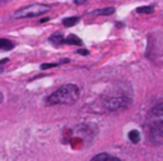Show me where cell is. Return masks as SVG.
<instances>
[{
	"label": "cell",
	"instance_id": "obj_10",
	"mask_svg": "<svg viewBox=\"0 0 163 161\" xmlns=\"http://www.w3.org/2000/svg\"><path fill=\"white\" fill-rule=\"evenodd\" d=\"M96 13H97V14H100V15H111V14H114V13H115V8L110 7V8L100 9V10H97Z\"/></svg>",
	"mask_w": 163,
	"mask_h": 161
},
{
	"label": "cell",
	"instance_id": "obj_18",
	"mask_svg": "<svg viewBox=\"0 0 163 161\" xmlns=\"http://www.w3.org/2000/svg\"><path fill=\"white\" fill-rule=\"evenodd\" d=\"M2 72H3V69H2V67H0V74H2Z\"/></svg>",
	"mask_w": 163,
	"mask_h": 161
},
{
	"label": "cell",
	"instance_id": "obj_11",
	"mask_svg": "<svg viewBox=\"0 0 163 161\" xmlns=\"http://www.w3.org/2000/svg\"><path fill=\"white\" fill-rule=\"evenodd\" d=\"M154 10V8L153 7H140V8H138L137 9V11L138 13H147V14H149V13H152Z\"/></svg>",
	"mask_w": 163,
	"mask_h": 161
},
{
	"label": "cell",
	"instance_id": "obj_17",
	"mask_svg": "<svg viewBox=\"0 0 163 161\" xmlns=\"http://www.w3.org/2000/svg\"><path fill=\"white\" fill-rule=\"evenodd\" d=\"M49 20V18H44V19H41V23H45V22H47Z\"/></svg>",
	"mask_w": 163,
	"mask_h": 161
},
{
	"label": "cell",
	"instance_id": "obj_15",
	"mask_svg": "<svg viewBox=\"0 0 163 161\" xmlns=\"http://www.w3.org/2000/svg\"><path fill=\"white\" fill-rule=\"evenodd\" d=\"M8 62V59H3V60H0V65H3V63H7Z\"/></svg>",
	"mask_w": 163,
	"mask_h": 161
},
{
	"label": "cell",
	"instance_id": "obj_2",
	"mask_svg": "<svg viewBox=\"0 0 163 161\" xmlns=\"http://www.w3.org/2000/svg\"><path fill=\"white\" fill-rule=\"evenodd\" d=\"M51 9L50 5H45V4H32V5H27L19 10H17L13 18H33V17H38L41 14H45Z\"/></svg>",
	"mask_w": 163,
	"mask_h": 161
},
{
	"label": "cell",
	"instance_id": "obj_3",
	"mask_svg": "<svg viewBox=\"0 0 163 161\" xmlns=\"http://www.w3.org/2000/svg\"><path fill=\"white\" fill-rule=\"evenodd\" d=\"M129 103H130L129 99L119 97V98H112L108 102H106V107H107L108 111H117V109L126 108V107L129 105Z\"/></svg>",
	"mask_w": 163,
	"mask_h": 161
},
{
	"label": "cell",
	"instance_id": "obj_9",
	"mask_svg": "<svg viewBox=\"0 0 163 161\" xmlns=\"http://www.w3.org/2000/svg\"><path fill=\"white\" fill-rule=\"evenodd\" d=\"M13 47H14V45L12 43V41H8V39H4L2 38L0 39V50H12Z\"/></svg>",
	"mask_w": 163,
	"mask_h": 161
},
{
	"label": "cell",
	"instance_id": "obj_13",
	"mask_svg": "<svg viewBox=\"0 0 163 161\" xmlns=\"http://www.w3.org/2000/svg\"><path fill=\"white\" fill-rule=\"evenodd\" d=\"M78 53H79V55H84V56L89 55V52H88V50H79V51H78Z\"/></svg>",
	"mask_w": 163,
	"mask_h": 161
},
{
	"label": "cell",
	"instance_id": "obj_1",
	"mask_svg": "<svg viewBox=\"0 0 163 161\" xmlns=\"http://www.w3.org/2000/svg\"><path fill=\"white\" fill-rule=\"evenodd\" d=\"M79 95H80V90H79L78 85L65 84L47 98V104H50V105H60V104L70 105V104H74L79 99Z\"/></svg>",
	"mask_w": 163,
	"mask_h": 161
},
{
	"label": "cell",
	"instance_id": "obj_12",
	"mask_svg": "<svg viewBox=\"0 0 163 161\" xmlns=\"http://www.w3.org/2000/svg\"><path fill=\"white\" fill-rule=\"evenodd\" d=\"M58 63H42L40 66L41 70H46V69H51V67H56Z\"/></svg>",
	"mask_w": 163,
	"mask_h": 161
},
{
	"label": "cell",
	"instance_id": "obj_4",
	"mask_svg": "<svg viewBox=\"0 0 163 161\" xmlns=\"http://www.w3.org/2000/svg\"><path fill=\"white\" fill-rule=\"evenodd\" d=\"M91 161H122L119 157H115L112 155H108V154H100L97 156H94Z\"/></svg>",
	"mask_w": 163,
	"mask_h": 161
},
{
	"label": "cell",
	"instance_id": "obj_7",
	"mask_svg": "<svg viewBox=\"0 0 163 161\" xmlns=\"http://www.w3.org/2000/svg\"><path fill=\"white\" fill-rule=\"evenodd\" d=\"M79 22V17H72V18H66V19H64L63 20V24H64V27H73V25H75L77 23Z\"/></svg>",
	"mask_w": 163,
	"mask_h": 161
},
{
	"label": "cell",
	"instance_id": "obj_5",
	"mask_svg": "<svg viewBox=\"0 0 163 161\" xmlns=\"http://www.w3.org/2000/svg\"><path fill=\"white\" fill-rule=\"evenodd\" d=\"M64 42L66 43V45H75V46H80L82 43V39L78 37V36H75V34H70V36H68L65 39H64Z\"/></svg>",
	"mask_w": 163,
	"mask_h": 161
},
{
	"label": "cell",
	"instance_id": "obj_6",
	"mask_svg": "<svg viewBox=\"0 0 163 161\" xmlns=\"http://www.w3.org/2000/svg\"><path fill=\"white\" fill-rule=\"evenodd\" d=\"M129 140L134 143H138L140 141V133L137 131V129H133L129 132Z\"/></svg>",
	"mask_w": 163,
	"mask_h": 161
},
{
	"label": "cell",
	"instance_id": "obj_16",
	"mask_svg": "<svg viewBox=\"0 0 163 161\" xmlns=\"http://www.w3.org/2000/svg\"><path fill=\"white\" fill-rule=\"evenodd\" d=\"M2 102H3V93L0 91V103H2Z\"/></svg>",
	"mask_w": 163,
	"mask_h": 161
},
{
	"label": "cell",
	"instance_id": "obj_14",
	"mask_svg": "<svg viewBox=\"0 0 163 161\" xmlns=\"http://www.w3.org/2000/svg\"><path fill=\"white\" fill-rule=\"evenodd\" d=\"M87 2V0H74V3L77 4V5H80V4H84Z\"/></svg>",
	"mask_w": 163,
	"mask_h": 161
},
{
	"label": "cell",
	"instance_id": "obj_8",
	"mask_svg": "<svg viewBox=\"0 0 163 161\" xmlns=\"http://www.w3.org/2000/svg\"><path fill=\"white\" fill-rule=\"evenodd\" d=\"M50 41L52 43H55V45H61L64 42V37H63L61 33H55V34H52L50 37Z\"/></svg>",
	"mask_w": 163,
	"mask_h": 161
}]
</instances>
